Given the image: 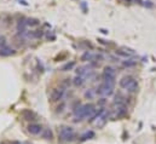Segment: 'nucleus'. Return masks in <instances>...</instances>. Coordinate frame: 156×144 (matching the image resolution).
<instances>
[{"instance_id": "nucleus-1", "label": "nucleus", "mask_w": 156, "mask_h": 144, "mask_svg": "<svg viewBox=\"0 0 156 144\" xmlns=\"http://www.w3.org/2000/svg\"><path fill=\"white\" fill-rule=\"evenodd\" d=\"M59 137L64 141V142H71L75 138V132H74V129L70 126L63 125L59 127Z\"/></svg>"}, {"instance_id": "nucleus-2", "label": "nucleus", "mask_w": 156, "mask_h": 144, "mask_svg": "<svg viewBox=\"0 0 156 144\" xmlns=\"http://www.w3.org/2000/svg\"><path fill=\"white\" fill-rule=\"evenodd\" d=\"M96 94L103 96V97H110V96L114 94V85L106 84V82H102L99 86L97 87Z\"/></svg>"}, {"instance_id": "nucleus-3", "label": "nucleus", "mask_w": 156, "mask_h": 144, "mask_svg": "<svg viewBox=\"0 0 156 144\" xmlns=\"http://www.w3.org/2000/svg\"><path fill=\"white\" fill-rule=\"evenodd\" d=\"M64 94H65V89L56 87V89H52L50 92V99L51 102H59L64 98Z\"/></svg>"}, {"instance_id": "nucleus-4", "label": "nucleus", "mask_w": 156, "mask_h": 144, "mask_svg": "<svg viewBox=\"0 0 156 144\" xmlns=\"http://www.w3.org/2000/svg\"><path fill=\"white\" fill-rule=\"evenodd\" d=\"M27 129H28V132H29L30 134H33V136H38V134H40V133H43V131H44L43 126L39 125V124H35V122L29 124Z\"/></svg>"}, {"instance_id": "nucleus-5", "label": "nucleus", "mask_w": 156, "mask_h": 144, "mask_svg": "<svg viewBox=\"0 0 156 144\" xmlns=\"http://www.w3.org/2000/svg\"><path fill=\"white\" fill-rule=\"evenodd\" d=\"M21 115L23 116L24 120H27V121H35V120H38V115H36L33 110H30V109H24V110H22Z\"/></svg>"}, {"instance_id": "nucleus-6", "label": "nucleus", "mask_w": 156, "mask_h": 144, "mask_svg": "<svg viewBox=\"0 0 156 144\" xmlns=\"http://www.w3.org/2000/svg\"><path fill=\"white\" fill-rule=\"evenodd\" d=\"M134 80V78L133 76H131V75H125V76H122L121 79H120V81H119V85H120V87L121 89H127V86L132 82Z\"/></svg>"}, {"instance_id": "nucleus-7", "label": "nucleus", "mask_w": 156, "mask_h": 144, "mask_svg": "<svg viewBox=\"0 0 156 144\" xmlns=\"http://www.w3.org/2000/svg\"><path fill=\"white\" fill-rule=\"evenodd\" d=\"M106 121H108V114H106V111L104 114H102L99 117H98L97 120H96V127H98V129H102V127L106 124Z\"/></svg>"}, {"instance_id": "nucleus-8", "label": "nucleus", "mask_w": 156, "mask_h": 144, "mask_svg": "<svg viewBox=\"0 0 156 144\" xmlns=\"http://www.w3.org/2000/svg\"><path fill=\"white\" fill-rule=\"evenodd\" d=\"M15 50L12 47H9V46H4V47H0V56L1 57H9V56H12L15 55Z\"/></svg>"}, {"instance_id": "nucleus-9", "label": "nucleus", "mask_w": 156, "mask_h": 144, "mask_svg": "<svg viewBox=\"0 0 156 144\" xmlns=\"http://www.w3.org/2000/svg\"><path fill=\"white\" fill-rule=\"evenodd\" d=\"M17 31H18V34L23 35V34H26V31H27V22L26 20H20L18 23H17Z\"/></svg>"}, {"instance_id": "nucleus-10", "label": "nucleus", "mask_w": 156, "mask_h": 144, "mask_svg": "<svg viewBox=\"0 0 156 144\" xmlns=\"http://www.w3.org/2000/svg\"><path fill=\"white\" fill-rule=\"evenodd\" d=\"M138 89H139V85H138V81L134 79L132 82H131L128 86H127V89H126V91L128 92V93H136L137 91H138Z\"/></svg>"}, {"instance_id": "nucleus-11", "label": "nucleus", "mask_w": 156, "mask_h": 144, "mask_svg": "<svg viewBox=\"0 0 156 144\" xmlns=\"http://www.w3.org/2000/svg\"><path fill=\"white\" fill-rule=\"evenodd\" d=\"M85 81H86V79H85V78L76 75L75 78L73 79V85H74V86H76V87H81V86H83V85L85 84Z\"/></svg>"}, {"instance_id": "nucleus-12", "label": "nucleus", "mask_w": 156, "mask_h": 144, "mask_svg": "<svg viewBox=\"0 0 156 144\" xmlns=\"http://www.w3.org/2000/svg\"><path fill=\"white\" fill-rule=\"evenodd\" d=\"M41 134H43V138L44 139H47V141H51L53 138V132H52L51 129H44V131H43Z\"/></svg>"}, {"instance_id": "nucleus-13", "label": "nucleus", "mask_w": 156, "mask_h": 144, "mask_svg": "<svg viewBox=\"0 0 156 144\" xmlns=\"http://www.w3.org/2000/svg\"><path fill=\"white\" fill-rule=\"evenodd\" d=\"M115 53H116V56H120V57H124V58H131V57H132V56L133 55H131V53H128L127 51H125L124 49H122V47H121V49H119V50H116V51H115Z\"/></svg>"}, {"instance_id": "nucleus-14", "label": "nucleus", "mask_w": 156, "mask_h": 144, "mask_svg": "<svg viewBox=\"0 0 156 144\" xmlns=\"http://www.w3.org/2000/svg\"><path fill=\"white\" fill-rule=\"evenodd\" d=\"M27 27H38L40 24V21L38 18H27Z\"/></svg>"}, {"instance_id": "nucleus-15", "label": "nucleus", "mask_w": 156, "mask_h": 144, "mask_svg": "<svg viewBox=\"0 0 156 144\" xmlns=\"http://www.w3.org/2000/svg\"><path fill=\"white\" fill-rule=\"evenodd\" d=\"M74 67H75V62L74 61H70V62H67L64 66H62L61 70L62 71H68V70H71Z\"/></svg>"}, {"instance_id": "nucleus-16", "label": "nucleus", "mask_w": 156, "mask_h": 144, "mask_svg": "<svg viewBox=\"0 0 156 144\" xmlns=\"http://www.w3.org/2000/svg\"><path fill=\"white\" fill-rule=\"evenodd\" d=\"M94 132L93 131H86L83 136H81V141H87V139H92V138H94Z\"/></svg>"}, {"instance_id": "nucleus-17", "label": "nucleus", "mask_w": 156, "mask_h": 144, "mask_svg": "<svg viewBox=\"0 0 156 144\" xmlns=\"http://www.w3.org/2000/svg\"><path fill=\"white\" fill-rule=\"evenodd\" d=\"M136 64H137V61H134V59H126V61L122 62V66L126 67V68H132Z\"/></svg>"}, {"instance_id": "nucleus-18", "label": "nucleus", "mask_w": 156, "mask_h": 144, "mask_svg": "<svg viewBox=\"0 0 156 144\" xmlns=\"http://www.w3.org/2000/svg\"><path fill=\"white\" fill-rule=\"evenodd\" d=\"M81 59L83 61H92L93 59V53H91L90 51H85V53L81 56Z\"/></svg>"}, {"instance_id": "nucleus-19", "label": "nucleus", "mask_w": 156, "mask_h": 144, "mask_svg": "<svg viewBox=\"0 0 156 144\" xmlns=\"http://www.w3.org/2000/svg\"><path fill=\"white\" fill-rule=\"evenodd\" d=\"M94 94H96V91L92 90V89H90V90H87V91L85 92V98H87V99H92V98L94 97Z\"/></svg>"}, {"instance_id": "nucleus-20", "label": "nucleus", "mask_w": 156, "mask_h": 144, "mask_svg": "<svg viewBox=\"0 0 156 144\" xmlns=\"http://www.w3.org/2000/svg\"><path fill=\"white\" fill-rule=\"evenodd\" d=\"M43 30H34V31H31V33H29V35L30 36H33V38H41L43 36Z\"/></svg>"}, {"instance_id": "nucleus-21", "label": "nucleus", "mask_w": 156, "mask_h": 144, "mask_svg": "<svg viewBox=\"0 0 156 144\" xmlns=\"http://www.w3.org/2000/svg\"><path fill=\"white\" fill-rule=\"evenodd\" d=\"M64 109H65V103H64V102H61V104H59L58 107H57L56 111L61 114V113H63V111H64Z\"/></svg>"}, {"instance_id": "nucleus-22", "label": "nucleus", "mask_w": 156, "mask_h": 144, "mask_svg": "<svg viewBox=\"0 0 156 144\" xmlns=\"http://www.w3.org/2000/svg\"><path fill=\"white\" fill-rule=\"evenodd\" d=\"M80 7H81V10H83L84 13H86V12L88 11V7H87V5H86L85 1H81V3H80Z\"/></svg>"}, {"instance_id": "nucleus-23", "label": "nucleus", "mask_w": 156, "mask_h": 144, "mask_svg": "<svg viewBox=\"0 0 156 144\" xmlns=\"http://www.w3.org/2000/svg\"><path fill=\"white\" fill-rule=\"evenodd\" d=\"M69 86H70L69 79H64L63 81H62V86H61V87H63V89H67V87H69Z\"/></svg>"}, {"instance_id": "nucleus-24", "label": "nucleus", "mask_w": 156, "mask_h": 144, "mask_svg": "<svg viewBox=\"0 0 156 144\" xmlns=\"http://www.w3.org/2000/svg\"><path fill=\"white\" fill-rule=\"evenodd\" d=\"M46 39L47 40H55L56 39V35L53 34V31H48V33L46 34Z\"/></svg>"}, {"instance_id": "nucleus-25", "label": "nucleus", "mask_w": 156, "mask_h": 144, "mask_svg": "<svg viewBox=\"0 0 156 144\" xmlns=\"http://www.w3.org/2000/svg\"><path fill=\"white\" fill-rule=\"evenodd\" d=\"M6 38L4 36V35H1L0 36V47H4V46H6Z\"/></svg>"}, {"instance_id": "nucleus-26", "label": "nucleus", "mask_w": 156, "mask_h": 144, "mask_svg": "<svg viewBox=\"0 0 156 144\" xmlns=\"http://www.w3.org/2000/svg\"><path fill=\"white\" fill-rule=\"evenodd\" d=\"M145 6H148V7H153V4H151V1H149V0H148V1H145V4H144Z\"/></svg>"}, {"instance_id": "nucleus-27", "label": "nucleus", "mask_w": 156, "mask_h": 144, "mask_svg": "<svg viewBox=\"0 0 156 144\" xmlns=\"http://www.w3.org/2000/svg\"><path fill=\"white\" fill-rule=\"evenodd\" d=\"M132 1H136L137 4H142V0H132Z\"/></svg>"}, {"instance_id": "nucleus-28", "label": "nucleus", "mask_w": 156, "mask_h": 144, "mask_svg": "<svg viewBox=\"0 0 156 144\" xmlns=\"http://www.w3.org/2000/svg\"><path fill=\"white\" fill-rule=\"evenodd\" d=\"M11 144H21V143H20V142H12Z\"/></svg>"}, {"instance_id": "nucleus-29", "label": "nucleus", "mask_w": 156, "mask_h": 144, "mask_svg": "<svg viewBox=\"0 0 156 144\" xmlns=\"http://www.w3.org/2000/svg\"><path fill=\"white\" fill-rule=\"evenodd\" d=\"M125 1H126V3H131V1H132V0H125Z\"/></svg>"}, {"instance_id": "nucleus-30", "label": "nucleus", "mask_w": 156, "mask_h": 144, "mask_svg": "<svg viewBox=\"0 0 156 144\" xmlns=\"http://www.w3.org/2000/svg\"><path fill=\"white\" fill-rule=\"evenodd\" d=\"M26 144H29V143H26Z\"/></svg>"}]
</instances>
